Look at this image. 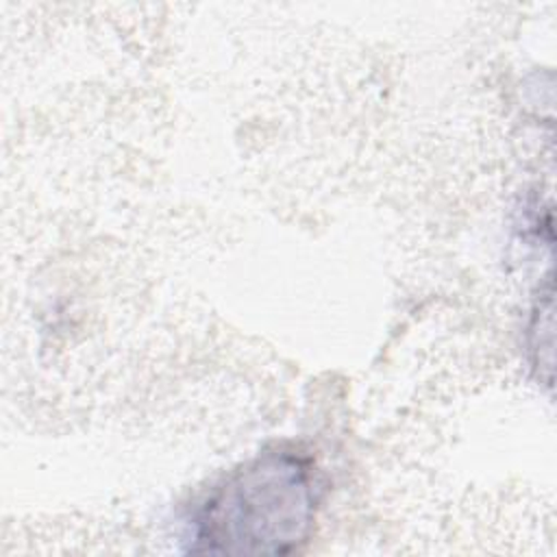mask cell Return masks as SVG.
Returning <instances> with one entry per match:
<instances>
[{
    "label": "cell",
    "mask_w": 557,
    "mask_h": 557,
    "mask_svg": "<svg viewBox=\"0 0 557 557\" xmlns=\"http://www.w3.org/2000/svg\"><path fill=\"white\" fill-rule=\"evenodd\" d=\"M320 479L313 461L278 446L233 470L194 509L187 550L209 555H287L311 535Z\"/></svg>",
    "instance_id": "obj_1"
}]
</instances>
